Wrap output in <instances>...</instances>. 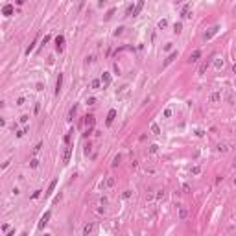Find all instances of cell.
<instances>
[{"label":"cell","mask_w":236,"mask_h":236,"mask_svg":"<svg viewBox=\"0 0 236 236\" xmlns=\"http://www.w3.org/2000/svg\"><path fill=\"white\" fill-rule=\"evenodd\" d=\"M199 57H201V50H194L190 54V59L188 61H190V63H196V61H199Z\"/></svg>","instance_id":"5"},{"label":"cell","mask_w":236,"mask_h":236,"mask_svg":"<svg viewBox=\"0 0 236 236\" xmlns=\"http://www.w3.org/2000/svg\"><path fill=\"white\" fill-rule=\"evenodd\" d=\"M55 44H57V52H63V44H65V37L57 35L55 37Z\"/></svg>","instance_id":"6"},{"label":"cell","mask_w":236,"mask_h":236,"mask_svg":"<svg viewBox=\"0 0 236 236\" xmlns=\"http://www.w3.org/2000/svg\"><path fill=\"white\" fill-rule=\"evenodd\" d=\"M188 13H190V4H186V6L185 7H183V11H181V17H190V15H188Z\"/></svg>","instance_id":"14"},{"label":"cell","mask_w":236,"mask_h":236,"mask_svg":"<svg viewBox=\"0 0 236 236\" xmlns=\"http://www.w3.org/2000/svg\"><path fill=\"white\" fill-rule=\"evenodd\" d=\"M218 149H220V151H227V146H225V144H220Z\"/></svg>","instance_id":"29"},{"label":"cell","mask_w":236,"mask_h":236,"mask_svg":"<svg viewBox=\"0 0 236 236\" xmlns=\"http://www.w3.org/2000/svg\"><path fill=\"white\" fill-rule=\"evenodd\" d=\"M30 166H31V168H37V166H39V160H37V159H33V160L30 162Z\"/></svg>","instance_id":"25"},{"label":"cell","mask_w":236,"mask_h":236,"mask_svg":"<svg viewBox=\"0 0 236 236\" xmlns=\"http://www.w3.org/2000/svg\"><path fill=\"white\" fill-rule=\"evenodd\" d=\"M216 33H218V26H214V28H210V30H209V31H207V33H205V35H203V39H205V41H209V39H212V37H214Z\"/></svg>","instance_id":"2"},{"label":"cell","mask_w":236,"mask_h":236,"mask_svg":"<svg viewBox=\"0 0 236 236\" xmlns=\"http://www.w3.org/2000/svg\"><path fill=\"white\" fill-rule=\"evenodd\" d=\"M177 2H183V0H177Z\"/></svg>","instance_id":"35"},{"label":"cell","mask_w":236,"mask_h":236,"mask_svg":"<svg viewBox=\"0 0 236 236\" xmlns=\"http://www.w3.org/2000/svg\"><path fill=\"white\" fill-rule=\"evenodd\" d=\"M142 7H144V0H138V2H136V6L133 7V17L138 15V13L142 11Z\"/></svg>","instance_id":"4"},{"label":"cell","mask_w":236,"mask_h":236,"mask_svg":"<svg viewBox=\"0 0 236 236\" xmlns=\"http://www.w3.org/2000/svg\"><path fill=\"white\" fill-rule=\"evenodd\" d=\"M127 91H129V87H127V85H124V87H122V89H120V92H116V96H118V98H122V96H125V94H127Z\"/></svg>","instance_id":"13"},{"label":"cell","mask_w":236,"mask_h":236,"mask_svg":"<svg viewBox=\"0 0 236 236\" xmlns=\"http://www.w3.org/2000/svg\"><path fill=\"white\" fill-rule=\"evenodd\" d=\"M22 2H24V0H17V4H22Z\"/></svg>","instance_id":"34"},{"label":"cell","mask_w":236,"mask_h":236,"mask_svg":"<svg viewBox=\"0 0 236 236\" xmlns=\"http://www.w3.org/2000/svg\"><path fill=\"white\" fill-rule=\"evenodd\" d=\"M39 192H41V190H35L33 194H31V197H33V199H37V197H39Z\"/></svg>","instance_id":"31"},{"label":"cell","mask_w":236,"mask_h":236,"mask_svg":"<svg viewBox=\"0 0 236 236\" xmlns=\"http://www.w3.org/2000/svg\"><path fill=\"white\" fill-rule=\"evenodd\" d=\"M2 13H4V15H11V13H13V6H9V4H7V6H4Z\"/></svg>","instance_id":"15"},{"label":"cell","mask_w":236,"mask_h":236,"mask_svg":"<svg viewBox=\"0 0 236 236\" xmlns=\"http://www.w3.org/2000/svg\"><path fill=\"white\" fill-rule=\"evenodd\" d=\"M85 125H87V127H92V125H94V116H92V115H87V116H85Z\"/></svg>","instance_id":"11"},{"label":"cell","mask_w":236,"mask_h":236,"mask_svg":"<svg viewBox=\"0 0 236 236\" xmlns=\"http://www.w3.org/2000/svg\"><path fill=\"white\" fill-rule=\"evenodd\" d=\"M151 131H153V135H160V129L157 124H151Z\"/></svg>","instance_id":"19"},{"label":"cell","mask_w":236,"mask_h":236,"mask_svg":"<svg viewBox=\"0 0 236 236\" xmlns=\"http://www.w3.org/2000/svg\"><path fill=\"white\" fill-rule=\"evenodd\" d=\"M207 67H209V61H205V63L199 67V74H205V70H207Z\"/></svg>","instance_id":"20"},{"label":"cell","mask_w":236,"mask_h":236,"mask_svg":"<svg viewBox=\"0 0 236 236\" xmlns=\"http://www.w3.org/2000/svg\"><path fill=\"white\" fill-rule=\"evenodd\" d=\"M199 172H201V168H199V166H194V168H192V173H194V175H197Z\"/></svg>","instance_id":"26"},{"label":"cell","mask_w":236,"mask_h":236,"mask_svg":"<svg viewBox=\"0 0 236 236\" xmlns=\"http://www.w3.org/2000/svg\"><path fill=\"white\" fill-rule=\"evenodd\" d=\"M115 116H116V111H115V109H111V111H109V115H107V125H111V124H113Z\"/></svg>","instance_id":"10"},{"label":"cell","mask_w":236,"mask_h":236,"mask_svg":"<svg viewBox=\"0 0 236 236\" xmlns=\"http://www.w3.org/2000/svg\"><path fill=\"white\" fill-rule=\"evenodd\" d=\"M70 155H72V148L67 146V149H65V153H63V162H65V164L70 162Z\"/></svg>","instance_id":"3"},{"label":"cell","mask_w":236,"mask_h":236,"mask_svg":"<svg viewBox=\"0 0 236 236\" xmlns=\"http://www.w3.org/2000/svg\"><path fill=\"white\" fill-rule=\"evenodd\" d=\"M92 229H94V225L92 223H87L83 227V234H89V233H92Z\"/></svg>","instance_id":"16"},{"label":"cell","mask_w":236,"mask_h":236,"mask_svg":"<svg viewBox=\"0 0 236 236\" xmlns=\"http://www.w3.org/2000/svg\"><path fill=\"white\" fill-rule=\"evenodd\" d=\"M105 185H107V186H115V177H107Z\"/></svg>","instance_id":"21"},{"label":"cell","mask_w":236,"mask_h":236,"mask_svg":"<svg viewBox=\"0 0 236 236\" xmlns=\"http://www.w3.org/2000/svg\"><path fill=\"white\" fill-rule=\"evenodd\" d=\"M74 113H76V105H74L72 109L68 111V116H67V120H68V122H72V116H74Z\"/></svg>","instance_id":"18"},{"label":"cell","mask_w":236,"mask_h":236,"mask_svg":"<svg viewBox=\"0 0 236 236\" xmlns=\"http://www.w3.org/2000/svg\"><path fill=\"white\" fill-rule=\"evenodd\" d=\"M220 98H221L220 94H218V92H214V94L210 96V102H220Z\"/></svg>","instance_id":"22"},{"label":"cell","mask_w":236,"mask_h":236,"mask_svg":"<svg viewBox=\"0 0 236 236\" xmlns=\"http://www.w3.org/2000/svg\"><path fill=\"white\" fill-rule=\"evenodd\" d=\"M175 57H177V52H172V54H170V55H168V59H166V61H164V67H168V65H170V63H172V61H173V59H175Z\"/></svg>","instance_id":"12"},{"label":"cell","mask_w":236,"mask_h":236,"mask_svg":"<svg viewBox=\"0 0 236 236\" xmlns=\"http://www.w3.org/2000/svg\"><path fill=\"white\" fill-rule=\"evenodd\" d=\"M50 216H52V212H50V210H46L44 214H42V218H41V221H39V229H42V227H44V225L50 221Z\"/></svg>","instance_id":"1"},{"label":"cell","mask_w":236,"mask_h":236,"mask_svg":"<svg viewBox=\"0 0 236 236\" xmlns=\"http://www.w3.org/2000/svg\"><path fill=\"white\" fill-rule=\"evenodd\" d=\"M173 31H175V33H181V31H183V26H181V24L177 22V24L173 26Z\"/></svg>","instance_id":"23"},{"label":"cell","mask_w":236,"mask_h":236,"mask_svg":"<svg viewBox=\"0 0 236 236\" xmlns=\"http://www.w3.org/2000/svg\"><path fill=\"white\" fill-rule=\"evenodd\" d=\"M186 216H188L186 209H181V210H179V218H181V220H186Z\"/></svg>","instance_id":"17"},{"label":"cell","mask_w":236,"mask_h":236,"mask_svg":"<svg viewBox=\"0 0 236 236\" xmlns=\"http://www.w3.org/2000/svg\"><path fill=\"white\" fill-rule=\"evenodd\" d=\"M157 149H159V146H157V144H153V146H151V153H155Z\"/></svg>","instance_id":"32"},{"label":"cell","mask_w":236,"mask_h":236,"mask_svg":"<svg viewBox=\"0 0 236 236\" xmlns=\"http://www.w3.org/2000/svg\"><path fill=\"white\" fill-rule=\"evenodd\" d=\"M91 87H92V89H98V87H100V79H92Z\"/></svg>","instance_id":"24"},{"label":"cell","mask_w":236,"mask_h":236,"mask_svg":"<svg viewBox=\"0 0 236 236\" xmlns=\"http://www.w3.org/2000/svg\"><path fill=\"white\" fill-rule=\"evenodd\" d=\"M125 15H129V17H131V15H133V6H129V7H127V11H125Z\"/></svg>","instance_id":"28"},{"label":"cell","mask_w":236,"mask_h":236,"mask_svg":"<svg viewBox=\"0 0 236 236\" xmlns=\"http://www.w3.org/2000/svg\"><path fill=\"white\" fill-rule=\"evenodd\" d=\"M55 186H57V179H54V181L50 183V186H48V190H46V196H52V192L55 190Z\"/></svg>","instance_id":"9"},{"label":"cell","mask_w":236,"mask_h":236,"mask_svg":"<svg viewBox=\"0 0 236 236\" xmlns=\"http://www.w3.org/2000/svg\"><path fill=\"white\" fill-rule=\"evenodd\" d=\"M166 26H168L166 20H160V22H159V28H166Z\"/></svg>","instance_id":"30"},{"label":"cell","mask_w":236,"mask_h":236,"mask_svg":"<svg viewBox=\"0 0 236 236\" xmlns=\"http://www.w3.org/2000/svg\"><path fill=\"white\" fill-rule=\"evenodd\" d=\"M172 116V109H164V118H170Z\"/></svg>","instance_id":"27"},{"label":"cell","mask_w":236,"mask_h":236,"mask_svg":"<svg viewBox=\"0 0 236 236\" xmlns=\"http://www.w3.org/2000/svg\"><path fill=\"white\" fill-rule=\"evenodd\" d=\"M102 83H103V87H107V85L111 83V74H109V72H103V76H102Z\"/></svg>","instance_id":"8"},{"label":"cell","mask_w":236,"mask_h":236,"mask_svg":"<svg viewBox=\"0 0 236 236\" xmlns=\"http://www.w3.org/2000/svg\"><path fill=\"white\" fill-rule=\"evenodd\" d=\"M61 85H63V74H59V76H57V81H55V94L61 92Z\"/></svg>","instance_id":"7"},{"label":"cell","mask_w":236,"mask_h":236,"mask_svg":"<svg viewBox=\"0 0 236 236\" xmlns=\"http://www.w3.org/2000/svg\"><path fill=\"white\" fill-rule=\"evenodd\" d=\"M183 190H185L186 194H188V192H190V186H188V185H183Z\"/></svg>","instance_id":"33"}]
</instances>
